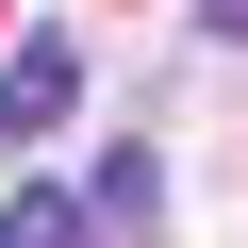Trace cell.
Listing matches in <instances>:
<instances>
[{
    "instance_id": "6da1fadb",
    "label": "cell",
    "mask_w": 248,
    "mask_h": 248,
    "mask_svg": "<svg viewBox=\"0 0 248 248\" xmlns=\"http://www.w3.org/2000/svg\"><path fill=\"white\" fill-rule=\"evenodd\" d=\"M66 116H83V50L66 33H17V50H0V149L66 133Z\"/></svg>"
},
{
    "instance_id": "7a4b0ae2",
    "label": "cell",
    "mask_w": 248,
    "mask_h": 248,
    "mask_svg": "<svg viewBox=\"0 0 248 248\" xmlns=\"http://www.w3.org/2000/svg\"><path fill=\"white\" fill-rule=\"evenodd\" d=\"M0 248H99V215L66 182H17V199H0Z\"/></svg>"
},
{
    "instance_id": "3957f363",
    "label": "cell",
    "mask_w": 248,
    "mask_h": 248,
    "mask_svg": "<svg viewBox=\"0 0 248 248\" xmlns=\"http://www.w3.org/2000/svg\"><path fill=\"white\" fill-rule=\"evenodd\" d=\"M83 215H99V232H149V215H166V166H149V149H116V166L83 182Z\"/></svg>"
},
{
    "instance_id": "277c9868",
    "label": "cell",
    "mask_w": 248,
    "mask_h": 248,
    "mask_svg": "<svg viewBox=\"0 0 248 248\" xmlns=\"http://www.w3.org/2000/svg\"><path fill=\"white\" fill-rule=\"evenodd\" d=\"M199 33H215V50H248V0H199Z\"/></svg>"
}]
</instances>
